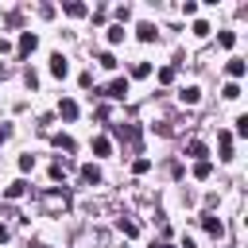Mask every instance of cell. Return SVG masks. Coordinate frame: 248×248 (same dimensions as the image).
<instances>
[{"label": "cell", "instance_id": "cell-3", "mask_svg": "<svg viewBox=\"0 0 248 248\" xmlns=\"http://www.w3.org/2000/svg\"><path fill=\"white\" fill-rule=\"evenodd\" d=\"M202 225H205V232H209V236H221V232H225L221 217H213V213H205V217H202Z\"/></svg>", "mask_w": 248, "mask_h": 248}, {"label": "cell", "instance_id": "cell-8", "mask_svg": "<svg viewBox=\"0 0 248 248\" xmlns=\"http://www.w3.org/2000/svg\"><path fill=\"white\" fill-rule=\"evenodd\" d=\"M23 194H27V182H23V178H16V182L4 190V198H12V202H16V198H23Z\"/></svg>", "mask_w": 248, "mask_h": 248}, {"label": "cell", "instance_id": "cell-28", "mask_svg": "<svg viewBox=\"0 0 248 248\" xmlns=\"http://www.w3.org/2000/svg\"><path fill=\"white\" fill-rule=\"evenodd\" d=\"M8 136H12V128H8V124H4V128H0V143H4V140H8Z\"/></svg>", "mask_w": 248, "mask_h": 248}, {"label": "cell", "instance_id": "cell-29", "mask_svg": "<svg viewBox=\"0 0 248 248\" xmlns=\"http://www.w3.org/2000/svg\"><path fill=\"white\" fill-rule=\"evenodd\" d=\"M4 240H8V229H4V225H0V244H4Z\"/></svg>", "mask_w": 248, "mask_h": 248}, {"label": "cell", "instance_id": "cell-18", "mask_svg": "<svg viewBox=\"0 0 248 248\" xmlns=\"http://www.w3.org/2000/svg\"><path fill=\"white\" fill-rule=\"evenodd\" d=\"M147 74H151V62H136L132 66V78H147Z\"/></svg>", "mask_w": 248, "mask_h": 248}, {"label": "cell", "instance_id": "cell-17", "mask_svg": "<svg viewBox=\"0 0 248 248\" xmlns=\"http://www.w3.org/2000/svg\"><path fill=\"white\" fill-rule=\"evenodd\" d=\"M66 8V16H85V4H78V0H70V4H62Z\"/></svg>", "mask_w": 248, "mask_h": 248}, {"label": "cell", "instance_id": "cell-20", "mask_svg": "<svg viewBox=\"0 0 248 248\" xmlns=\"http://www.w3.org/2000/svg\"><path fill=\"white\" fill-rule=\"evenodd\" d=\"M120 39H124V27H120V23H116V27H108V43H120Z\"/></svg>", "mask_w": 248, "mask_h": 248}, {"label": "cell", "instance_id": "cell-6", "mask_svg": "<svg viewBox=\"0 0 248 248\" xmlns=\"http://www.w3.org/2000/svg\"><path fill=\"white\" fill-rule=\"evenodd\" d=\"M81 178H85L89 186H97V182H101V167H97V163H85V167H81Z\"/></svg>", "mask_w": 248, "mask_h": 248}, {"label": "cell", "instance_id": "cell-26", "mask_svg": "<svg viewBox=\"0 0 248 248\" xmlns=\"http://www.w3.org/2000/svg\"><path fill=\"white\" fill-rule=\"evenodd\" d=\"M62 174H66V163H54V167H50V178H54V182H62Z\"/></svg>", "mask_w": 248, "mask_h": 248}, {"label": "cell", "instance_id": "cell-15", "mask_svg": "<svg viewBox=\"0 0 248 248\" xmlns=\"http://www.w3.org/2000/svg\"><path fill=\"white\" fill-rule=\"evenodd\" d=\"M54 147H58V151H74V140H70V136H62V132H58V136H54Z\"/></svg>", "mask_w": 248, "mask_h": 248}, {"label": "cell", "instance_id": "cell-2", "mask_svg": "<svg viewBox=\"0 0 248 248\" xmlns=\"http://www.w3.org/2000/svg\"><path fill=\"white\" fill-rule=\"evenodd\" d=\"M35 46H39V35H35V31H23V35H19V54H31Z\"/></svg>", "mask_w": 248, "mask_h": 248}, {"label": "cell", "instance_id": "cell-27", "mask_svg": "<svg viewBox=\"0 0 248 248\" xmlns=\"http://www.w3.org/2000/svg\"><path fill=\"white\" fill-rule=\"evenodd\" d=\"M35 167V155H19V170H31Z\"/></svg>", "mask_w": 248, "mask_h": 248}, {"label": "cell", "instance_id": "cell-19", "mask_svg": "<svg viewBox=\"0 0 248 248\" xmlns=\"http://www.w3.org/2000/svg\"><path fill=\"white\" fill-rule=\"evenodd\" d=\"M221 93H225V101H236V97H240V85H236V81H229Z\"/></svg>", "mask_w": 248, "mask_h": 248}, {"label": "cell", "instance_id": "cell-7", "mask_svg": "<svg viewBox=\"0 0 248 248\" xmlns=\"http://www.w3.org/2000/svg\"><path fill=\"white\" fill-rule=\"evenodd\" d=\"M186 155L202 163V159H205V143H202V140H190V143H186Z\"/></svg>", "mask_w": 248, "mask_h": 248}, {"label": "cell", "instance_id": "cell-30", "mask_svg": "<svg viewBox=\"0 0 248 248\" xmlns=\"http://www.w3.org/2000/svg\"><path fill=\"white\" fill-rule=\"evenodd\" d=\"M151 248H174V244H167V240H159V244H151Z\"/></svg>", "mask_w": 248, "mask_h": 248}, {"label": "cell", "instance_id": "cell-24", "mask_svg": "<svg viewBox=\"0 0 248 248\" xmlns=\"http://www.w3.org/2000/svg\"><path fill=\"white\" fill-rule=\"evenodd\" d=\"M232 124H236V136H248V116H236Z\"/></svg>", "mask_w": 248, "mask_h": 248}, {"label": "cell", "instance_id": "cell-5", "mask_svg": "<svg viewBox=\"0 0 248 248\" xmlns=\"http://www.w3.org/2000/svg\"><path fill=\"white\" fill-rule=\"evenodd\" d=\"M178 101H182V105H198V101H202V89H198V85H186V89L178 93Z\"/></svg>", "mask_w": 248, "mask_h": 248}, {"label": "cell", "instance_id": "cell-13", "mask_svg": "<svg viewBox=\"0 0 248 248\" xmlns=\"http://www.w3.org/2000/svg\"><path fill=\"white\" fill-rule=\"evenodd\" d=\"M209 174H213V163H209V159L194 163V178H209Z\"/></svg>", "mask_w": 248, "mask_h": 248}, {"label": "cell", "instance_id": "cell-31", "mask_svg": "<svg viewBox=\"0 0 248 248\" xmlns=\"http://www.w3.org/2000/svg\"><path fill=\"white\" fill-rule=\"evenodd\" d=\"M0 78H4V66H0Z\"/></svg>", "mask_w": 248, "mask_h": 248}, {"label": "cell", "instance_id": "cell-9", "mask_svg": "<svg viewBox=\"0 0 248 248\" xmlns=\"http://www.w3.org/2000/svg\"><path fill=\"white\" fill-rule=\"evenodd\" d=\"M58 116H62V120H74V116H78V101H62V105H58Z\"/></svg>", "mask_w": 248, "mask_h": 248}, {"label": "cell", "instance_id": "cell-10", "mask_svg": "<svg viewBox=\"0 0 248 248\" xmlns=\"http://www.w3.org/2000/svg\"><path fill=\"white\" fill-rule=\"evenodd\" d=\"M108 151H112V140L108 136H97L93 140V155H108Z\"/></svg>", "mask_w": 248, "mask_h": 248}, {"label": "cell", "instance_id": "cell-11", "mask_svg": "<svg viewBox=\"0 0 248 248\" xmlns=\"http://www.w3.org/2000/svg\"><path fill=\"white\" fill-rule=\"evenodd\" d=\"M136 35H140L143 43H151V39H155L159 31H155V23H140V27H136Z\"/></svg>", "mask_w": 248, "mask_h": 248}, {"label": "cell", "instance_id": "cell-14", "mask_svg": "<svg viewBox=\"0 0 248 248\" xmlns=\"http://www.w3.org/2000/svg\"><path fill=\"white\" fill-rule=\"evenodd\" d=\"M221 159H232V136L221 132Z\"/></svg>", "mask_w": 248, "mask_h": 248}, {"label": "cell", "instance_id": "cell-23", "mask_svg": "<svg viewBox=\"0 0 248 248\" xmlns=\"http://www.w3.org/2000/svg\"><path fill=\"white\" fill-rule=\"evenodd\" d=\"M159 81H163V85L174 81V66H163V70H159Z\"/></svg>", "mask_w": 248, "mask_h": 248}, {"label": "cell", "instance_id": "cell-25", "mask_svg": "<svg viewBox=\"0 0 248 248\" xmlns=\"http://www.w3.org/2000/svg\"><path fill=\"white\" fill-rule=\"evenodd\" d=\"M132 170H136V174H147V170H151V163H147V159H136V163H132Z\"/></svg>", "mask_w": 248, "mask_h": 248}, {"label": "cell", "instance_id": "cell-4", "mask_svg": "<svg viewBox=\"0 0 248 248\" xmlns=\"http://www.w3.org/2000/svg\"><path fill=\"white\" fill-rule=\"evenodd\" d=\"M50 74H54V78H66V74H70V62H66L62 54H54V58H50Z\"/></svg>", "mask_w": 248, "mask_h": 248}, {"label": "cell", "instance_id": "cell-21", "mask_svg": "<svg viewBox=\"0 0 248 248\" xmlns=\"http://www.w3.org/2000/svg\"><path fill=\"white\" fill-rule=\"evenodd\" d=\"M217 43H221V46H232V43H236V35H232V31H221V35H217Z\"/></svg>", "mask_w": 248, "mask_h": 248}, {"label": "cell", "instance_id": "cell-12", "mask_svg": "<svg viewBox=\"0 0 248 248\" xmlns=\"http://www.w3.org/2000/svg\"><path fill=\"white\" fill-rule=\"evenodd\" d=\"M225 70H229V78H232V81H236V78H244V62H240V58H229V66H225Z\"/></svg>", "mask_w": 248, "mask_h": 248}, {"label": "cell", "instance_id": "cell-16", "mask_svg": "<svg viewBox=\"0 0 248 248\" xmlns=\"http://www.w3.org/2000/svg\"><path fill=\"white\" fill-rule=\"evenodd\" d=\"M116 229H120V232H124V236H136V232H140V229H136V221H124V217H120V221H116Z\"/></svg>", "mask_w": 248, "mask_h": 248}, {"label": "cell", "instance_id": "cell-22", "mask_svg": "<svg viewBox=\"0 0 248 248\" xmlns=\"http://www.w3.org/2000/svg\"><path fill=\"white\" fill-rule=\"evenodd\" d=\"M97 62H101V66H105V70H116V58H112V54H108V50H105V54H101V58H97Z\"/></svg>", "mask_w": 248, "mask_h": 248}, {"label": "cell", "instance_id": "cell-1", "mask_svg": "<svg viewBox=\"0 0 248 248\" xmlns=\"http://www.w3.org/2000/svg\"><path fill=\"white\" fill-rule=\"evenodd\" d=\"M105 97H112V101H124V97H128V78H116V81H108Z\"/></svg>", "mask_w": 248, "mask_h": 248}]
</instances>
